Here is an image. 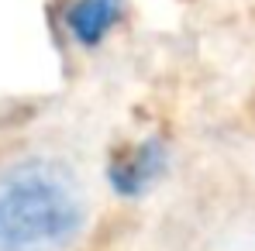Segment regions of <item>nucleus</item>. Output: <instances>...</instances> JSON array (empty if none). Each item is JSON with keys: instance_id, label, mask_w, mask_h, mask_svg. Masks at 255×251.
<instances>
[{"instance_id": "nucleus-1", "label": "nucleus", "mask_w": 255, "mask_h": 251, "mask_svg": "<svg viewBox=\"0 0 255 251\" xmlns=\"http://www.w3.org/2000/svg\"><path fill=\"white\" fill-rule=\"evenodd\" d=\"M86 224V196L59 159H17L0 168V251H69Z\"/></svg>"}, {"instance_id": "nucleus-2", "label": "nucleus", "mask_w": 255, "mask_h": 251, "mask_svg": "<svg viewBox=\"0 0 255 251\" xmlns=\"http://www.w3.org/2000/svg\"><path fill=\"white\" fill-rule=\"evenodd\" d=\"M169 168V148L162 138H141L131 145H118L107 162V182L121 200L145 196Z\"/></svg>"}, {"instance_id": "nucleus-3", "label": "nucleus", "mask_w": 255, "mask_h": 251, "mask_svg": "<svg viewBox=\"0 0 255 251\" xmlns=\"http://www.w3.org/2000/svg\"><path fill=\"white\" fill-rule=\"evenodd\" d=\"M125 0H66L59 10V24L76 48L90 52L111 38V31L125 21Z\"/></svg>"}, {"instance_id": "nucleus-4", "label": "nucleus", "mask_w": 255, "mask_h": 251, "mask_svg": "<svg viewBox=\"0 0 255 251\" xmlns=\"http://www.w3.org/2000/svg\"><path fill=\"white\" fill-rule=\"evenodd\" d=\"M131 227H134L131 217H125V213H111V217L100 220V227H97L76 251H125L128 238H131Z\"/></svg>"}]
</instances>
